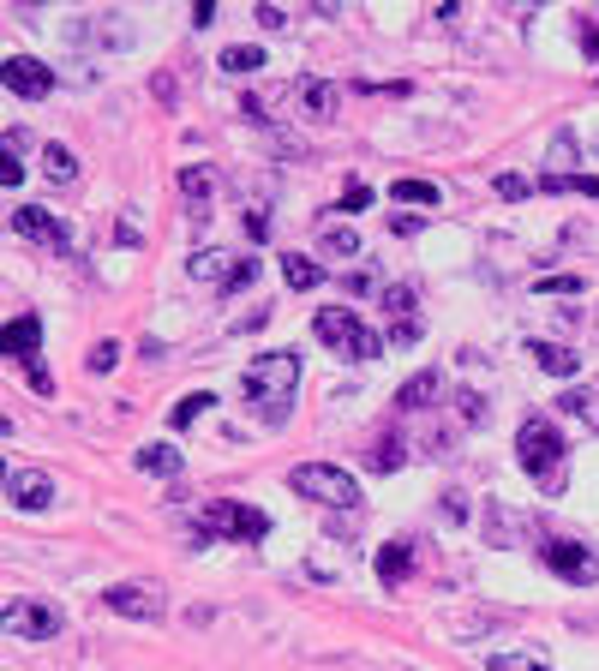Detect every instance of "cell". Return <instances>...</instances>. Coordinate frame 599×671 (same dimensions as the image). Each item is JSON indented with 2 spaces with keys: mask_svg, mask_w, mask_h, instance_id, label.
Listing matches in <instances>:
<instances>
[{
  "mask_svg": "<svg viewBox=\"0 0 599 671\" xmlns=\"http://www.w3.org/2000/svg\"><path fill=\"white\" fill-rule=\"evenodd\" d=\"M516 462L528 468V480L540 486V492H564V432L552 426V420H522V432H516Z\"/></svg>",
  "mask_w": 599,
  "mask_h": 671,
  "instance_id": "1",
  "label": "cell"
},
{
  "mask_svg": "<svg viewBox=\"0 0 599 671\" xmlns=\"http://www.w3.org/2000/svg\"><path fill=\"white\" fill-rule=\"evenodd\" d=\"M312 330H318V342H324L330 354H342V360H378V354H384V342H378L354 312H342V306H324V312L312 318Z\"/></svg>",
  "mask_w": 599,
  "mask_h": 671,
  "instance_id": "2",
  "label": "cell"
},
{
  "mask_svg": "<svg viewBox=\"0 0 599 671\" xmlns=\"http://www.w3.org/2000/svg\"><path fill=\"white\" fill-rule=\"evenodd\" d=\"M288 486H294L300 498H312V504H330V510H360V498H366L342 468H324V462H300V468L288 474Z\"/></svg>",
  "mask_w": 599,
  "mask_h": 671,
  "instance_id": "3",
  "label": "cell"
},
{
  "mask_svg": "<svg viewBox=\"0 0 599 671\" xmlns=\"http://www.w3.org/2000/svg\"><path fill=\"white\" fill-rule=\"evenodd\" d=\"M246 396H252V408H264V402H288V390L300 384V360L294 354H258L252 366H246Z\"/></svg>",
  "mask_w": 599,
  "mask_h": 671,
  "instance_id": "4",
  "label": "cell"
},
{
  "mask_svg": "<svg viewBox=\"0 0 599 671\" xmlns=\"http://www.w3.org/2000/svg\"><path fill=\"white\" fill-rule=\"evenodd\" d=\"M102 600H108V612L138 618V624H156V618L168 612V600H162V588H156V582H114Z\"/></svg>",
  "mask_w": 599,
  "mask_h": 671,
  "instance_id": "5",
  "label": "cell"
},
{
  "mask_svg": "<svg viewBox=\"0 0 599 671\" xmlns=\"http://www.w3.org/2000/svg\"><path fill=\"white\" fill-rule=\"evenodd\" d=\"M60 606H48V600H6V630L12 636H24V642H48V636H60Z\"/></svg>",
  "mask_w": 599,
  "mask_h": 671,
  "instance_id": "6",
  "label": "cell"
},
{
  "mask_svg": "<svg viewBox=\"0 0 599 671\" xmlns=\"http://www.w3.org/2000/svg\"><path fill=\"white\" fill-rule=\"evenodd\" d=\"M564 582H576V588H594L599 582V552H588L582 540H546V552H540Z\"/></svg>",
  "mask_w": 599,
  "mask_h": 671,
  "instance_id": "7",
  "label": "cell"
},
{
  "mask_svg": "<svg viewBox=\"0 0 599 671\" xmlns=\"http://www.w3.org/2000/svg\"><path fill=\"white\" fill-rule=\"evenodd\" d=\"M204 528H216V534H228V540H264L270 534V516L264 510H252V504H210L204 510Z\"/></svg>",
  "mask_w": 599,
  "mask_h": 671,
  "instance_id": "8",
  "label": "cell"
},
{
  "mask_svg": "<svg viewBox=\"0 0 599 671\" xmlns=\"http://www.w3.org/2000/svg\"><path fill=\"white\" fill-rule=\"evenodd\" d=\"M0 78H6V96H24V102H36V96L54 90V72H48L42 60H30V54H6Z\"/></svg>",
  "mask_w": 599,
  "mask_h": 671,
  "instance_id": "9",
  "label": "cell"
},
{
  "mask_svg": "<svg viewBox=\"0 0 599 671\" xmlns=\"http://www.w3.org/2000/svg\"><path fill=\"white\" fill-rule=\"evenodd\" d=\"M6 504H12V510H48V504H54V480H48L42 468H18V474L6 480Z\"/></svg>",
  "mask_w": 599,
  "mask_h": 671,
  "instance_id": "10",
  "label": "cell"
},
{
  "mask_svg": "<svg viewBox=\"0 0 599 671\" xmlns=\"http://www.w3.org/2000/svg\"><path fill=\"white\" fill-rule=\"evenodd\" d=\"M12 228L18 234H30V240H42V246H72V228L66 222H54L48 210H36V204H18L12 210Z\"/></svg>",
  "mask_w": 599,
  "mask_h": 671,
  "instance_id": "11",
  "label": "cell"
},
{
  "mask_svg": "<svg viewBox=\"0 0 599 671\" xmlns=\"http://www.w3.org/2000/svg\"><path fill=\"white\" fill-rule=\"evenodd\" d=\"M300 108H306L312 120H336V84H330V78H306V84H300Z\"/></svg>",
  "mask_w": 599,
  "mask_h": 671,
  "instance_id": "12",
  "label": "cell"
},
{
  "mask_svg": "<svg viewBox=\"0 0 599 671\" xmlns=\"http://www.w3.org/2000/svg\"><path fill=\"white\" fill-rule=\"evenodd\" d=\"M36 342H42V324H36V318H12L0 348H6L12 360H36Z\"/></svg>",
  "mask_w": 599,
  "mask_h": 671,
  "instance_id": "13",
  "label": "cell"
},
{
  "mask_svg": "<svg viewBox=\"0 0 599 671\" xmlns=\"http://www.w3.org/2000/svg\"><path fill=\"white\" fill-rule=\"evenodd\" d=\"M528 348H534V360H540L552 378H576V372H582V354H576V348H558V342H528Z\"/></svg>",
  "mask_w": 599,
  "mask_h": 671,
  "instance_id": "14",
  "label": "cell"
},
{
  "mask_svg": "<svg viewBox=\"0 0 599 671\" xmlns=\"http://www.w3.org/2000/svg\"><path fill=\"white\" fill-rule=\"evenodd\" d=\"M132 468H138V474H174V480H180V444H144V450L132 456Z\"/></svg>",
  "mask_w": 599,
  "mask_h": 671,
  "instance_id": "15",
  "label": "cell"
},
{
  "mask_svg": "<svg viewBox=\"0 0 599 671\" xmlns=\"http://www.w3.org/2000/svg\"><path fill=\"white\" fill-rule=\"evenodd\" d=\"M408 570H414V546L408 540L378 546V582H408Z\"/></svg>",
  "mask_w": 599,
  "mask_h": 671,
  "instance_id": "16",
  "label": "cell"
},
{
  "mask_svg": "<svg viewBox=\"0 0 599 671\" xmlns=\"http://www.w3.org/2000/svg\"><path fill=\"white\" fill-rule=\"evenodd\" d=\"M564 396V414H576L588 432H599V390L594 384H570V390H558Z\"/></svg>",
  "mask_w": 599,
  "mask_h": 671,
  "instance_id": "17",
  "label": "cell"
},
{
  "mask_svg": "<svg viewBox=\"0 0 599 671\" xmlns=\"http://www.w3.org/2000/svg\"><path fill=\"white\" fill-rule=\"evenodd\" d=\"M180 192H186L192 210L204 216V210H210V192H216V168H180Z\"/></svg>",
  "mask_w": 599,
  "mask_h": 671,
  "instance_id": "18",
  "label": "cell"
},
{
  "mask_svg": "<svg viewBox=\"0 0 599 671\" xmlns=\"http://www.w3.org/2000/svg\"><path fill=\"white\" fill-rule=\"evenodd\" d=\"M432 402H438V372H414L396 390V408H432Z\"/></svg>",
  "mask_w": 599,
  "mask_h": 671,
  "instance_id": "19",
  "label": "cell"
},
{
  "mask_svg": "<svg viewBox=\"0 0 599 671\" xmlns=\"http://www.w3.org/2000/svg\"><path fill=\"white\" fill-rule=\"evenodd\" d=\"M540 192H582V198H599V174H540Z\"/></svg>",
  "mask_w": 599,
  "mask_h": 671,
  "instance_id": "20",
  "label": "cell"
},
{
  "mask_svg": "<svg viewBox=\"0 0 599 671\" xmlns=\"http://www.w3.org/2000/svg\"><path fill=\"white\" fill-rule=\"evenodd\" d=\"M390 198H402L408 210H432V204H438L444 192H438L432 180H396V186H390Z\"/></svg>",
  "mask_w": 599,
  "mask_h": 671,
  "instance_id": "21",
  "label": "cell"
},
{
  "mask_svg": "<svg viewBox=\"0 0 599 671\" xmlns=\"http://www.w3.org/2000/svg\"><path fill=\"white\" fill-rule=\"evenodd\" d=\"M264 66V48L258 42H234V48H222V72H258Z\"/></svg>",
  "mask_w": 599,
  "mask_h": 671,
  "instance_id": "22",
  "label": "cell"
},
{
  "mask_svg": "<svg viewBox=\"0 0 599 671\" xmlns=\"http://www.w3.org/2000/svg\"><path fill=\"white\" fill-rule=\"evenodd\" d=\"M282 276H288V288H318V282H324V270H318L312 258H300V252L282 258Z\"/></svg>",
  "mask_w": 599,
  "mask_h": 671,
  "instance_id": "23",
  "label": "cell"
},
{
  "mask_svg": "<svg viewBox=\"0 0 599 671\" xmlns=\"http://www.w3.org/2000/svg\"><path fill=\"white\" fill-rule=\"evenodd\" d=\"M42 168H48V180H72L78 174V156L66 144H42Z\"/></svg>",
  "mask_w": 599,
  "mask_h": 671,
  "instance_id": "24",
  "label": "cell"
},
{
  "mask_svg": "<svg viewBox=\"0 0 599 671\" xmlns=\"http://www.w3.org/2000/svg\"><path fill=\"white\" fill-rule=\"evenodd\" d=\"M234 264H240V258H234ZM234 264H228L222 252H198V258H192L186 270H192L198 282H210V276H216V282H228V276H234Z\"/></svg>",
  "mask_w": 599,
  "mask_h": 671,
  "instance_id": "25",
  "label": "cell"
},
{
  "mask_svg": "<svg viewBox=\"0 0 599 671\" xmlns=\"http://www.w3.org/2000/svg\"><path fill=\"white\" fill-rule=\"evenodd\" d=\"M210 402H216L210 390H198V396H186V402H174V408H168V426H174V432H180V426H192V420H198V414H204Z\"/></svg>",
  "mask_w": 599,
  "mask_h": 671,
  "instance_id": "26",
  "label": "cell"
},
{
  "mask_svg": "<svg viewBox=\"0 0 599 671\" xmlns=\"http://www.w3.org/2000/svg\"><path fill=\"white\" fill-rule=\"evenodd\" d=\"M402 462H408V444H402V438H384V444L372 450V468H378V474H390V468H402Z\"/></svg>",
  "mask_w": 599,
  "mask_h": 671,
  "instance_id": "27",
  "label": "cell"
},
{
  "mask_svg": "<svg viewBox=\"0 0 599 671\" xmlns=\"http://www.w3.org/2000/svg\"><path fill=\"white\" fill-rule=\"evenodd\" d=\"M324 252L354 258V252H360V234H348V228H324Z\"/></svg>",
  "mask_w": 599,
  "mask_h": 671,
  "instance_id": "28",
  "label": "cell"
},
{
  "mask_svg": "<svg viewBox=\"0 0 599 671\" xmlns=\"http://www.w3.org/2000/svg\"><path fill=\"white\" fill-rule=\"evenodd\" d=\"M258 270H264L258 258H240V264H234V276L222 282V294H240V288H252V282H258Z\"/></svg>",
  "mask_w": 599,
  "mask_h": 671,
  "instance_id": "29",
  "label": "cell"
},
{
  "mask_svg": "<svg viewBox=\"0 0 599 671\" xmlns=\"http://www.w3.org/2000/svg\"><path fill=\"white\" fill-rule=\"evenodd\" d=\"M384 306H390L396 318H414V288H408V282H396V288H384Z\"/></svg>",
  "mask_w": 599,
  "mask_h": 671,
  "instance_id": "30",
  "label": "cell"
},
{
  "mask_svg": "<svg viewBox=\"0 0 599 671\" xmlns=\"http://www.w3.org/2000/svg\"><path fill=\"white\" fill-rule=\"evenodd\" d=\"M486 516H492V534H486V540H492V546H510V540H516V534H510V510H504V504H492Z\"/></svg>",
  "mask_w": 599,
  "mask_h": 671,
  "instance_id": "31",
  "label": "cell"
},
{
  "mask_svg": "<svg viewBox=\"0 0 599 671\" xmlns=\"http://www.w3.org/2000/svg\"><path fill=\"white\" fill-rule=\"evenodd\" d=\"M114 360H120V342H96L90 348V372H114Z\"/></svg>",
  "mask_w": 599,
  "mask_h": 671,
  "instance_id": "32",
  "label": "cell"
},
{
  "mask_svg": "<svg viewBox=\"0 0 599 671\" xmlns=\"http://www.w3.org/2000/svg\"><path fill=\"white\" fill-rule=\"evenodd\" d=\"M24 378H30V390H36V396H54V378H48V366H42V360H24Z\"/></svg>",
  "mask_w": 599,
  "mask_h": 671,
  "instance_id": "33",
  "label": "cell"
},
{
  "mask_svg": "<svg viewBox=\"0 0 599 671\" xmlns=\"http://www.w3.org/2000/svg\"><path fill=\"white\" fill-rule=\"evenodd\" d=\"M456 408H462V420H474V426L486 420V396H480V390H462V396H456Z\"/></svg>",
  "mask_w": 599,
  "mask_h": 671,
  "instance_id": "34",
  "label": "cell"
},
{
  "mask_svg": "<svg viewBox=\"0 0 599 671\" xmlns=\"http://www.w3.org/2000/svg\"><path fill=\"white\" fill-rule=\"evenodd\" d=\"M498 192H504V198H528L534 180H528V174H498Z\"/></svg>",
  "mask_w": 599,
  "mask_h": 671,
  "instance_id": "35",
  "label": "cell"
},
{
  "mask_svg": "<svg viewBox=\"0 0 599 671\" xmlns=\"http://www.w3.org/2000/svg\"><path fill=\"white\" fill-rule=\"evenodd\" d=\"M336 204H342V210H366V204H372V186H360V180H348V192H342Z\"/></svg>",
  "mask_w": 599,
  "mask_h": 671,
  "instance_id": "36",
  "label": "cell"
},
{
  "mask_svg": "<svg viewBox=\"0 0 599 671\" xmlns=\"http://www.w3.org/2000/svg\"><path fill=\"white\" fill-rule=\"evenodd\" d=\"M420 342V324L414 318H396V330H390V348H414Z\"/></svg>",
  "mask_w": 599,
  "mask_h": 671,
  "instance_id": "37",
  "label": "cell"
},
{
  "mask_svg": "<svg viewBox=\"0 0 599 671\" xmlns=\"http://www.w3.org/2000/svg\"><path fill=\"white\" fill-rule=\"evenodd\" d=\"M492 671H546V666H540V660H516V654H498V660H492Z\"/></svg>",
  "mask_w": 599,
  "mask_h": 671,
  "instance_id": "38",
  "label": "cell"
},
{
  "mask_svg": "<svg viewBox=\"0 0 599 671\" xmlns=\"http://www.w3.org/2000/svg\"><path fill=\"white\" fill-rule=\"evenodd\" d=\"M534 294H582V276H564V282H540Z\"/></svg>",
  "mask_w": 599,
  "mask_h": 671,
  "instance_id": "39",
  "label": "cell"
},
{
  "mask_svg": "<svg viewBox=\"0 0 599 671\" xmlns=\"http://www.w3.org/2000/svg\"><path fill=\"white\" fill-rule=\"evenodd\" d=\"M258 24H264V30H282V24H288V12H282V6H258Z\"/></svg>",
  "mask_w": 599,
  "mask_h": 671,
  "instance_id": "40",
  "label": "cell"
},
{
  "mask_svg": "<svg viewBox=\"0 0 599 671\" xmlns=\"http://www.w3.org/2000/svg\"><path fill=\"white\" fill-rule=\"evenodd\" d=\"M0 180H6V186H18V180H24V162H18V156H6V162H0Z\"/></svg>",
  "mask_w": 599,
  "mask_h": 671,
  "instance_id": "41",
  "label": "cell"
},
{
  "mask_svg": "<svg viewBox=\"0 0 599 671\" xmlns=\"http://www.w3.org/2000/svg\"><path fill=\"white\" fill-rule=\"evenodd\" d=\"M246 234H252V240H264V234H270V222H264V210H252V216H246Z\"/></svg>",
  "mask_w": 599,
  "mask_h": 671,
  "instance_id": "42",
  "label": "cell"
},
{
  "mask_svg": "<svg viewBox=\"0 0 599 671\" xmlns=\"http://www.w3.org/2000/svg\"><path fill=\"white\" fill-rule=\"evenodd\" d=\"M390 228H396V234H420V216H414V210H402V216H396Z\"/></svg>",
  "mask_w": 599,
  "mask_h": 671,
  "instance_id": "43",
  "label": "cell"
},
{
  "mask_svg": "<svg viewBox=\"0 0 599 671\" xmlns=\"http://www.w3.org/2000/svg\"><path fill=\"white\" fill-rule=\"evenodd\" d=\"M582 42H588V54H599V24H582Z\"/></svg>",
  "mask_w": 599,
  "mask_h": 671,
  "instance_id": "44",
  "label": "cell"
}]
</instances>
